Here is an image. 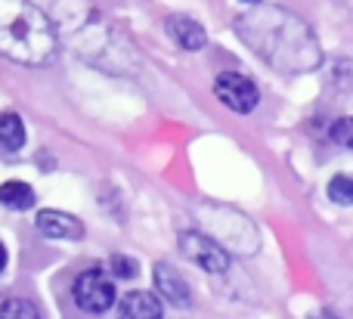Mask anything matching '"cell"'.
Listing matches in <instances>:
<instances>
[{
  "label": "cell",
  "mask_w": 353,
  "mask_h": 319,
  "mask_svg": "<svg viewBox=\"0 0 353 319\" xmlns=\"http://www.w3.org/2000/svg\"><path fill=\"white\" fill-rule=\"evenodd\" d=\"M0 56L19 65H47L56 56V28L31 0H0Z\"/></svg>",
  "instance_id": "2"
},
{
  "label": "cell",
  "mask_w": 353,
  "mask_h": 319,
  "mask_svg": "<svg viewBox=\"0 0 353 319\" xmlns=\"http://www.w3.org/2000/svg\"><path fill=\"white\" fill-rule=\"evenodd\" d=\"M34 223L43 236H50V239H81V236H84V227H81L72 214H65V211L47 208L34 217Z\"/></svg>",
  "instance_id": "7"
},
{
  "label": "cell",
  "mask_w": 353,
  "mask_h": 319,
  "mask_svg": "<svg viewBox=\"0 0 353 319\" xmlns=\"http://www.w3.org/2000/svg\"><path fill=\"white\" fill-rule=\"evenodd\" d=\"M109 273L118 279H134L137 276V264L130 258H121V254H115V258L109 260Z\"/></svg>",
  "instance_id": "14"
},
{
  "label": "cell",
  "mask_w": 353,
  "mask_h": 319,
  "mask_svg": "<svg viewBox=\"0 0 353 319\" xmlns=\"http://www.w3.org/2000/svg\"><path fill=\"white\" fill-rule=\"evenodd\" d=\"M3 267H6V248L0 245V270H3Z\"/></svg>",
  "instance_id": "16"
},
{
  "label": "cell",
  "mask_w": 353,
  "mask_h": 319,
  "mask_svg": "<svg viewBox=\"0 0 353 319\" xmlns=\"http://www.w3.org/2000/svg\"><path fill=\"white\" fill-rule=\"evenodd\" d=\"M245 3H261V0H245Z\"/></svg>",
  "instance_id": "17"
},
{
  "label": "cell",
  "mask_w": 353,
  "mask_h": 319,
  "mask_svg": "<svg viewBox=\"0 0 353 319\" xmlns=\"http://www.w3.org/2000/svg\"><path fill=\"white\" fill-rule=\"evenodd\" d=\"M74 304L87 313H105L115 304V285L103 270H87L74 279Z\"/></svg>",
  "instance_id": "3"
},
{
  "label": "cell",
  "mask_w": 353,
  "mask_h": 319,
  "mask_svg": "<svg viewBox=\"0 0 353 319\" xmlns=\"http://www.w3.org/2000/svg\"><path fill=\"white\" fill-rule=\"evenodd\" d=\"M329 198L338 205H353V183L347 174H338L329 180Z\"/></svg>",
  "instance_id": "13"
},
{
  "label": "cell",
  "mask_w": 353,
  "mask_h": 319,
  "mask_svg": "<svg viewBox=\"0 0 353 319\" xmlns=\"http://www.w3.org/2000/svg\"><path fill=\"white\" fill-rule=\"evenodd\" d=\"M168 34H171V41L180 43L183 50H201L208 43L205 28L189 16H171L168 19Z\"/></svg>",
  "instance_id": "8"
},
{
  "label": "cell",
  "mask_w": 353,
  "mask_h": 319,
  "mask_svg": "<svg viewBox=\"0 0 353 319\" xmlns=\"http://www.w3.org/2000/svg\"><path fill=\"white\" fill-rule=\"evenodd\" d=\"M0 205L12 211H25L34 205V189L28 183H19V180H10V183L0 186Z\"/></svg>",
  "instance_id": "11"
},
{
  "label": "cell",
  "mask_w": 353,
  "mask_h": 319,
  "mask_svg": "<svg viewBox=\"0 0 353 319\" xmlns=\"http://www.w3.org/2000/svg\"><path fill=\"white\" fill-rule=\"evenodd\" d=\"M180 251L189 264L201 267V270H208V273L230 270V254H226L217 242H211L201 233H192V229H189V233H180Z\"/></svg>",
  "instance_id": "4"
},
{
  "label": "cell",
  "mask_w": 353,
  "mask_h": 319,
  "mask_svg": "<svg viewBox=\"0 0 353 319\" xmlns=\"http://www.w3.org/2000/svg\"><path fill=\"white\" fill-rule=\"evenodd\" d=\"M152 279H155V289H159V295L165 298L168 304H174V307H189V304H192L189 282L180 276V270H174L171 264H159V267H155Z\"/></svg>",
  "instance_id": "6"
},
{
  "label": "cell",
  "mask_w": 353,
  "mask_h": 319,
  "mask_svg": "<svg viewBox=\"0 0 353 319\" xmlns=\"http://www.w3.org/2000/svg\"><path fill=\"white\" fill-rule=\"evenodd\" d=\"M25 146V124L16 112H0V149L19 152Z\"/></svg>",
  "instance_id": "10"
},
{
  "label": "cell",
  "mask_w": 353,
  "mask_h": 319,
  "mask_svg": "<svg viewBox=\"0 0 353 319\" xmlns=\"http://www.w3.org/2000/svg\"><path fill=\"white\" fill-rule=\"evenodd\" d=\"M121 319H161V304L152 291H130L121 301Z\"/></svg>",
  "instance_id": "9"
},
{
  "label": "cell",
  "mask_w": 353,
  "mask_h": 319,
  "mask_svg": "<svg viewBox=\"0 0 353 319\" xmlns=\"http://www.w3.org/2000/svg\"><path fill=\"white\" fill-rule=\"evenodd\" d=\"M329 136L332 140H338L341 146H350V118H341V121L329 130Z\"/></svg>",
  "instance_id": "15"
},
{
  "label": "cell",
  "mask_w": 353,
  "mask_h": 319,
  "mask_svg": "<svg viewBox=\"0 0 353 319\" xmlns=\"http://www.w3.org/2000/svg\"><path fill=\"white\" fill-rule=\"evenodd\" d=\"M214 93H217L220 103L230 105V109L239 112V115H248V112H254L257 99H261L254 81L245 78V74H239V72L217 74V81H214Z\"/></svg>",
  "instance_id": "5"
},
{
  "label": "cell",
  "mask_w": 353,
  "mask_h": 319,
  "mask_svg": "<svg viewBox=\"0 0 353 319\" xmlns=\"http://www.w3.org/2000/svg\"><path fill=\"white\" fill-rule=\"evenodd\" d=\"M0 319H41V313H37V307L31 301L10 298V301L0 304Z\"/></svg>",
  "instance_id": "12"
},
{
  "label": "cell",
  "mask_w": 353,
  "mask_h": 319,
  "mask_svg": "<svg viewBox=\"0 0 353 319\" xmlns=\"http://www.w3.org/2000/svg\"><path fill=\"white\" fill-rule=\"evenodd\" d=\"M239 31L257 47L263 59L288 72H307L319 62V50L313 34L304 28L301 19L282 10H261L239 19Z\"/></svg>",
  "instance_id": "1"
}]
</instances>
